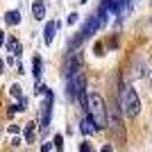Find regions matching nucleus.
Returning a JSON list of instances; mask_svg holds the SVG:
<instances>
[{
	"instance_id": "f257e3e1",
	"label": "nucleus",
	"mask_w": 152,
	"mask_h": 152,
	"mask_svg": "<svg viewBox=\"0 0 152 152\" xmlns=\"http://www.w3.org/2000/svg\"><path fill=\"white\" fill-rule=\"evenodd\" d=\"M118 104H121V114L127 116V118H134V116H139L141 111V100L136 91H134L132 84H121V93H118Z\"/></svg>"
},
{
	"instance_id": "f03ea898",
	"label": "nucleus",
	"mask_w": 152,
	"mask_h": 152,
	"mask_svg": "<svg viewBox=\"0 0 152 152\" xmlns=\"http://www.w3.org/2000/svg\"><path fill=\"white\" fill-rule=\"evenodd\" d=\"M86 111H89V118L93 121L95 129L107 127V102L100 93H91L86 98Z\"/></svg>"
},
{
	"instance_id": "7ed1b4c3",
	"label": "nucleus",
	"mask_w": 152,
	"mask_h": 152,
	"mask_svg": "<svg viewBox=\"0 0 152 152\" xmlns=\"http://www.w3.org/2000/svg\"><path fill=\"white\" fill-rule=\"evenodd\" d=\"M98 27H102V23H100V18H98V14H93V16H91L89 20H86V25L82 27V32H80V34H77V39L75 41H73V45H80L82 43V41H86V39H91L95 34V32H98Z\"/></svg>"
},
{
	"instance_id": "20e7f679",
	"label": "nucleus",
	"mask_w": 152,
	"mask_h": 152,
	"mask_svg": "<svg viewBox=\"0 0 152 152\" xmlns=\"http://www.w3.org/2000/svg\"><path fill=\"white\" fill-rule=\"evenodd\" d=\"M52 102H55V95H52V91L45 89V100H43V109H41V129H48V125H50V111H52Z\"/></svg>"
},
{
	"instance_id": "39448f33",
	"label": "nucleus",
	"mask_w": 152,
	"mask_h": 152,
	"mask_svg": "<svg viewBox=\"0 0 152 152\" xmlns=\"http://www.w3.org/2000/svg\"><path fill=\"white\" fill-rule=\"evenodd\" d=\"M107 127H114L116 132H123V114L116 107H107Z\"/></svg>"
},
{
	"instance_id": "423d86ee",
	"label": "nucleus",
	"mask_w": 152,
	"mask_h": 152,
	"mask_svg": "<svg viewBox=\"0 0 152 152\" xmlns=\"http://www.w3.org/2000/svg\"><path fill=\"white\" fill-rule=\"evenodd\" d=\"M57 30H59V23H57V20L45 23V30H43V41H45V45H50L52 41H55V34H57Z\"/></svg>"
},
{
	"instance_id": "0eeeda50",
	"label": "nucleus",
	"mask_w": 152,
	"mask_h": 152,
	"mask_svg": "<svg viewBox=\"0 0 152 152\" xmlns=\"http://www.w3.org/2000/svg\"><path fill=\"white\" fill-rule=\"evenodd\" d=\"M32 16H34L37 20L45 18V2L43 0H34V2H32Z\"/></svg>"
},
{
	"instance_id": "6e6552de",
	"label": "nucleus",
	"mask_w": 152,
	"mask_h": 152,
	"mask_svg": "<svg viewBox=\"0 0 152 152\" xmlns=\"http://www.w3.org/2000/svg\"><path fill=\"white\" fill-rule=\"evenodd\" d=\"M43 61H41V57L39 55H34V59H32V73H34V80H37V84L41 82V73H43Z\"/></svg>"
},
{
	"instance_id": "1a4fd4ad",
	"label": "nucleus",
	"mask_w": 152,
	"mask_h": 152,
	"mask_svg": "<svg viewBox=\"0 0 152 152\" xmlns=\"http://www.w3.org/2000/svg\"><path fill=\"white\" fill-rule=\"evenodd\" d=\"M80 129H82L84 136H91V134L95 132V125H93V121H91L89 116H84V118H82V123H80Z\"/></svg>"
},
{
	"instance_id": "9d476101",
	"label": "nucleus",
	"mask_w": 152,
	"mask_h": 152,
	"mask_svg": "<svg viewBox=\"0 0 152 152\" xmlns=\"http://www.w3.org/2000/svg\"><path fill=\"white\" fill-rule=\"evenodd\" d=\"M5 23L7 25H18L20 23V12H16V9H14V12H7L5 14Z\"/></svg>"
},
{
	"instance_id": "9b49d317",
	"label": "nucleus",
	"mask_w": 152,
	"mask_h": 152,
	"mask_svg": "<svg viewBox=\"0 0 152 152\" xmlns=\"http://www.w3.org/2000/svg\"><path fill=\"white\" fill-rule=\"evenodd\" d=\"M7 50L12 52L14 57H20V43H18V41H16L14 37L9 39V41H7Z\"/></svg>"
},
{
	"instance_id": "f8f14e48",
	"label": "nucleus",
	"mask_w": 152,
	"mask_h": 152,
	"mask_svg": "<svg viewBox=\"0 0 152 152\" xmlns=\"http://www.w3.org/2000/svg\"><path fill=\"white\" fill-rule=\"evenodd\" d=\"M34 123H27V127H25V141L27 143H32V139H34Z\"/></svg>"
},
{
	"instance_id": "ddd939ff",
	"label": "nucleus",
	"mask_w": 152,
	"mask_h": 152,
	"mask_svg": "<svg viewBox=\"0 0 152 152\" xmlns=\"http://www.w3.org/2000/svg\"><path fill=\"white\" fill-rule=\"evenodd\" d=\"M9 93H12L14 98H23V91H20L18 84H12V86H9Z\"/></svg>"
},
{
	"instance_id": "4468645a",
	"label": "nucleus",
	"mask_w": 152,
	"mask_h": 152,
	"mask_svg": "<svg viewBox=\"0 0 152 152\" xmlns=\"http://www.w3.org/2000/svg\"><path fill=\"white\" fill-rule=\"evenodd\" d=\"M55 148H57V152H64V139H61V134H55Z\"/></svg>"
},
{
	"instance_id": "2eb2a0df",
	"label": "nucleus",
	"mask_w": 152,
	"mask_h": 152,
	"mask_svg": "<svg viewBox=\"0 0 152 152\" xmlns=\"http://www.w3.org/2000/svg\"><path fill=\"white\" fill-rule=\"evenodd\" d=\"M73 23H77V12H70L68 14V25H73Z\"/></svg>"
},
{
	"instance_id": "dca6fc26",
	"label": "nucleus",
	"mask_w": 152,
	"mask_h": 152,
	"mask_svg": "<svg viewBox=\"0 0 152 152\" xmlns=\"http://www.w3.org/2000/svg\"><path fill=\"white\" fill-rule=\"evenodd\" d=\"M52 150V143H43V145H41V152H50Z\"/></svg>"
},
{
	"instance_id": "f3484780",
	"label": "nucleus",
	"mask_w": 152,
	"mask_h": 152,
	"mask_svg": "<svg viewBox=\"0 0 152 152\" xmlns=\"http://www.w3.org/2000/svg\"><path fill=\"white\" fill-rule=\"evenodd\" d=\"M111 150H114L111 145H102V150H100V152H111Z\"/></svg>"
},
{
	"instance_id": "a211bd4d",
	"label": "nucleus",
	"mask_w": 152,
	"mask_h": 152,
	"mask_svg": "<svg viewBox=\"0 0 152 152\" xmlns=\"http://www.w3.org/2000/svg\"><path fill=\"white\" fill-rule=\"evenodd\" d=\"M2 43H5V32L0 30V45H2Z\"/></svg>"
},
{
	"instance_id": "6ab92c4d",
	"label": "nucleus",
	"mask_w": 152,
	"mask_h": 152,
	"mask_svg": "<svg viewBox=\"0 0 152 152\" xmlns=\"http://www.w3.org/2000/svg\"><path fill=\"white\" fill-rule=\"evenodd\" d=\"M2 68H5V61H2V59H0V73H2Z\"/></svg>"
},
{
	"instance_id": "aec40b11",
	"label": "nucleus",
	"mask_w": 152,
	"mask_h": 152,
	"mask_svg": "<svg viewBox=\"0 0 152 152\" xmlns=\"http://www.w3.org/2000/svg\"><path fill=\"white\" fill-rule=\"evenodd\" d=\"M82 2H86V0H82Z\"/></svg>"
}]
</instances>
